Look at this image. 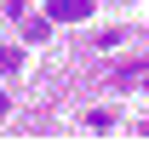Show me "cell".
<instances>
[{
    "mask_svg": "<svg viewBox=\"0 0 149 143\" xmlns=\"http://www.w3.org/2000/svg\"><path fill=\"white\" fill-rule=\"evenodd\" d=\"M86 12H92V0H52L46 6L52 23H86Z\"/></svg>",
    "mask_w": 149,
    "mask_h": 143,
    "instance_id": "obj_1",
    "label": "cell"
},
{
    "mask_svg": "<svg viewBox=\"0 0 149 143\" xmlns=\"http://www.w3.org/2000/svg\"><path fill=\"white\" fill-rule=\"evenodd\" d=\"M149 74V63H120V69L109 74V86H132V80H143Z\"/></svg>",
    "mask_w": 149,
    "mask_h": 143,
    "instance_id": "obj_2",
    "label": "cell"
},
{
    "mask_svg": "<svg viewBox=\"0 0 149 143\" xmlns=\"http://www.w3.org/2000/svg\"><path fill=\"white\" fill-rule=\"evenodd\" d=\"M109 126H115L109 109H92V115H86V132H109Z\"/></svg>",
    "mask_w": 149,
    "mask_h": 143,
    "instance_id": "obj_3",
    "label": "cell"
},
{
    "mask_svg": "<svg viewBox=\"0 0 149 143\" xmlns=\"http://www.w3.org/2000/svg\"><path fill=\"white\" fill-rule=\"evenodd\" d=\"M17 63H23V52H17V46H0V69L12 74V69H17Z\"/></svg>",
    "mask_w": 149,
    "mask_h": 143,
    "instance_id": "obj_4",
    "label": "cell"
},
{
    "mask_svg": "<svg viewBox=\"0 0 149 143\" xmlns=\"http://www.w3.org/2000/svg\"><path fill=\"white\" fill-rule=\"evenodd\" d=\"M0 17H6V6H0Z\"/></svg>",
    "mask_w": 149,
    "mask_h": 143,
    "instance_id": "obj_5",
    "label": "cell"
}]
</instances>
